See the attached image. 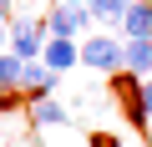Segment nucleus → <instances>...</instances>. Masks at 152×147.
Segmentation results:
<instances>
[{
    "mask_svg": "<svg viewBox=\"0 0 152 147\" xmlns=\"http://www.w3.org/2000/svg\"><path fill=\"white\" fill-rule=\"evenodd\" d=\"M5 36H10V51L20 56V61H41V26L36 20H15V26H5Z\"/></svg>",
    "mask_w": 152,
    "mask_h": 147,
    "instance_id": "nucleus-3",
    "label": "nucleus"
},
{
    "mask_svg": "<svg viewBox=\"0 0 152 147\" xmlns=\"http://www.w3.org/2000/svg\"><path fill=\"white\" fill-rule=\"evenodd\" d=\"M20 66H26V61H20L15 51H10V56L0 51V107H15V91H20Z\"/></svg>",
    "mask_w": 152,
    "mask_h": 147,
    "instance_id": "nucleus-7",
    "label": "nucleus"
},
{
    "mask_svg": "<svg viewBox=\"0 0 152 147\" xmlns=\"http://www.w3.org/2000/svg\"><path fill=\"white\" fill-rule=\"evenodd\" d=\"M5 41H10V36H5V26H0V51H5Z\"/></svg>",
    "mask_w": 152,
    "mask_h": 147,
    "instance_id": "nucleus-14",
    "label": "nucleus"
},
{
    "mask_svg": "<svg viewBox=\"0 0 152 147\" xmlns=\"http://www.w3.org/2000/svg\"><path fill=\"white\" fill-rule=\"evenodd\" d=\"M91 147H122V142H117V137H107V132H96V137H91Z\"/></svg>",
    "mask_w": 152,
    "mask_h": 147,
    "instance_id": "nucleus-12",
    "label": "nucleus"
},
{
    "mask_svg": "<svg viewBox=\"0 0 152 147\" xmlns=\"http://www.w3.org/2000/svg\"><path fill=\"white\" fill-rule=\"evenodd\" d=\"M127 5H132V0H86V10H91V20H122L127 15Z\"/></svg>",
    "mask_w": 152,
    "mask_h": 147,
    "instance_id": "nucleus-10",
    "label": "nucleus"
},
{
    "mask_svg": "<svg viewBox=\"0 0 152 147\" xmlns=\"http://www.w3.org/2000/svg\"><path fill=\"white\" fill-rule=\"evenodd\" d=\"M86 26H91L86 0H56V10L46 15V31H51V36H66V41H76Z\"/></svg>",
    "mask_w": 152,
    "mask_h": 147,
    "instance_id": "nucleus-1",
    "label": "nucleus"
},
{
    "mask_svg": "<svg viewBox=\"0 0 152 147\" xmlns=\"http://www.w3.org/2000/svg\"><path fill=\"white\" fill-rule=\"evenodd\" d=\"M31 122H36V127H66V107L51 102V97H36V102H31Z\"/></svg>",
    "mask_w": 152,
    "mask_h": 147,
    "instance_id": "nucleus-9",
    "label": "nucleus"
},
{
    "mask_svg": "<svg viewBox=\"0 0 152 147\" xmlns=\"http://www.w3.org/2000/svg\"><path fill=\"white\" fill-rule=\"evenodd\" d=\"M142 112L152 117V81H147V76H142Z\"/></svg>",
    "mask_w": 152,
    "mask_h": 147,
    "instance_id": "nucleus-11",
    "label": "nucleus"
},
{
    "mask_svg": "<svg viewBox=\"0 0 152 147\" xmlns=\"http://www.w3.org/2000/svg\"><path fill=\"white\" fill-rule=\"evenodd\" d=\"M147 142H152V122H147Z\"/></svg>",
    "mask_w": 152,
    "mask_h": 147,
    "instance_id": "nucleus-15",
    "label": "nucleus"
},
{
    "mask_svg": "<svg viewBox=\"0 0 152 147\" xmlns=\"http://www.w3.org/2000/svg\"><path fill=\"white\" fill-rule=\"evenodd\" d=\"M122 31H127V41L132 36H152V0H132L127 15H122Z\"/></svg>",
    "mask_w": 152,
    "mask_h": 147,
    "instance_id": "nucleus-8",
    "label": "nucleus"
},
{
    "mask_svg": "<svg viewBox=\"0 0 152 147\" xmlns=\"http://www.w3.org/2000/svg\"><path fill=\"white\" fill-rule=\"evenodd\" d=\"M20 91H26V102L51 97V91H56V71H51L46 61H26V66H20Z\"/></svg>",
    "mask_w": 152,
    "mask_h": 147,
    "instance_id": "nucleus-4",
    "label": "nucleus"
},
{
    "mask_svg": "<svg viewBox=\"0 0 152 147\" xmlns=\"http://www.w3.org/2000/svg\"><path fill=\"white\" fill-rule=\"evenodd\" d=\"M81 66L102 71V76H117V71H122V41L117 36H91L81 46Z\"/></svg>",
    "mask_w": 152,
    "mask_h": 147,
    "instance_id": "nucleus-2",
    "label": "nucleus"
},
{
    "mask_svg": "<svg viewBox=\"0 0 152 147\" xmlns=\"http://www.w3.org/2000/svg\"><path fill=\"white\" fill-rule=\"evenodd\" d=\"M122 66L132 71V76H147L152 71V36H132L122 46Z\"/></svg>",
    "mask_w": 152,
    "mask_h": 147,
    "instance_id": "nucleus-6",
    "label": "nucleus"
},
{
    "mask_svg": "<svg viewBox=\"0 0 152 147\" xmlns=\"http://www.w3.org/2000/svg\"><path fill=\"white\" fill-rule=\"evenodd\" d=\"M10 15H15V0H0V26H5Z\"/></svg>",
    "mask_w": 152,
    "mask_h": 147,
    "instance_id": "nucleus-13",
    "label": "nucleus"
},
{
    "mask_svg": "<svg viewBox=\"0 0 152 147\" xmlns=\"http://www.w3.org/2000/svg\"><path fill=\"white\" fill-rule=\"evenodd\" d=\"M41 61L56 71V76H61V71H71V66H81V46H76V41H66V36H51L46 46H41Z\"/></svg>",
    "mask_w": 152,
    "mask_h": 147,
    "instance_id": "nucleus-5",
    "label": "nucleus"
}]
</instances>
